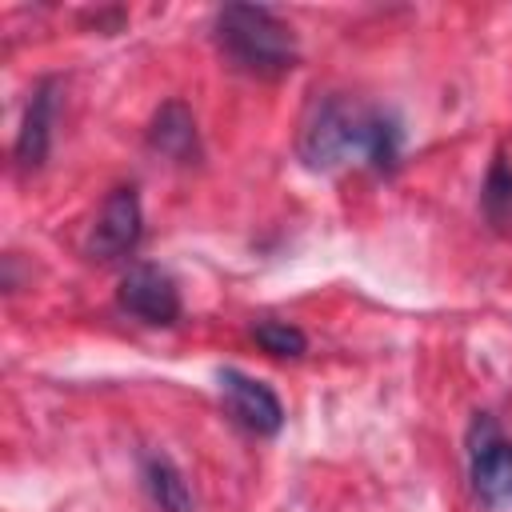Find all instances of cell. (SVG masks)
Listing matches in <instances>:
<instances>
[{
	"label": "cell",
	"mask_w": 512,
	"mask_h": 512,
	"mask_svg": "<svg viewBox=\"0 0 512 512\" xmlns=\"http://www.w3.org/2000/svg\"><path fill=\"white\" fill-rule=\"evenodd\" d=\"M252 336L272 356H304V348H308V336L296 324H284V320H264V324L252 328Z\"/></svg>",
	"instance_id": "11"
},
{
	"label": "cell",
	"mask_w": 512,
	"mask_h": 512,
	"mask_svg": "<svg viewBox=\"0 0 512 512\" xmlns=\"http://www.w3.org/2000/svg\"><path fill=\"white\" fill-rule=\"evenodd\" d=\"M216 44L232 68L260 76V80L284 76L300 60L296 32L276 12L256 8V4H228L216 16Z\"/></svg>",
	"instance_id": "2"
},
{
	"label": "cell",
	"mask_w": 512,
	"mask_h": 512,
	"mask_svg": "<svg viewBox=\"0 0 512 512\" xmlns=\"http://www.w3.org/2000/svg\"><path fill=\"white\" fill-rule=\"evenodd\" d=\"M140 476H144V492L152 496V504L160 512H196L192 484L184 480V472L168 456H144Z\"/></svg>",
	"instance_id": "9"
},
{
	"label": "cell",
	"mask_w": 512,
	"mask_h": 512,
	"mask_svg": "<svg viewBox=\"0 0 512 512\" xmlns=\"http://www.w3.org/2000/svg\"><path fill=\"white\" fill-rule=\"evenodd\" d=\"M116 300L124 312H132L144 324H176L180 316V288L156 264H132L120 280Z\"/></svg>",
	"instance_id": "5"
},
{
	"label": "cell",
	"mask_w": 512,
	"mask_h": 512,
	"mask_svg": "<svg viewBox=\"0 0 512 512\" xmlns=\"http://www.w3.org/2000/svg\"><path fill=\"white\" fill-rule=\"evenodd\" d=\"M480 208L488 216L492 228L512 232V160L496 156L488 176H484V192H480Z\"/></svg>",
	"instance_id": "10"
},
{
	"label": "cell",
	"mask_w": 512,
	"mask_h": 512,
	"mask_svg": "<svg viewBox=\"0 0 512 512\" xmlns=\"http://www.w3.org/2000/svg\"><path fill=\"white\" fill-rule=\"evenodd\" d=\"M140 232H144V212L136 188H112L84 236V252L92 260H120L140 244Z\"/></svg>",
	"instance_id": "4"
},
{
	"label": "cell",
	"mask_w": 512,
	"mask_h": 512,
	"mask_svg": "<svg viewBox=\"0 0 512 512\" xmlns=\"http://www.w3.org/2000/svg\"><path fill=\"white\" fill-rule=\"evenodd\" d=\"M468 480L488 508H512V440L484 412L468 424Z\"/></svg>",
	"instance_id": "3"
},
{
	"label": "cell",
	"mask_w": 512,
	"mask_h": 512,
	"mask_svg": "<svg viewBox=\"0 0 512 512\" xmlns=\"http://www.w3.org/2000/svg\"><path fill=\"white\" fill-rule=\"evenodd\" d=\"M400 144H404V132H400L396 116H388L380 108L352 104L344 96H324L308 112L296 152H300L304 168H312V172L340 168L352 156L376 172H392L400 160Z\"/></svg>",
	"instance_id": "1"
},
{
	"label": "cell",
	"mask_w": 512,
	"mask_h": 512,
	"mask_svg": "<svg viewBox=\"0 0 512 512\" xmlns=\"http://www.w3.org/2000/svg\"><path fill=\"white\" fill-rule=\"evenodd\" d=\"M220 392H224V404H228V412L236 416V424H244L248 432H256V436H276L280 432V424H284V404H280V396L264 384V380H256V376H248V372H240V368H220Z\"/></svg>",
	"instance_id": "6"
},
{
	"label": "cell",
	"mask_w": 512,
	"mask_h": 512,
	"mask_svg": "<svg viewBox=\"0 0 512 512\" xmlns=\"http://www.w3.org/2000/svg\"><path fill=\"white\" fill-rule=\"evenodd\" d=\"M148 144H152L160 156H168V160H180V164L196 160L200 140H196V116L188 112V104L168 100V104H164V108L152 116Z\"/></svg>",
	"instance_id": "7"
},
{
	"label": "cell",
	"mask_w": 512,
	"mask_h": 512,
	"mask_svg": "<svg viewBox=\"0 0 512 512\" xmlns=\"http://www.w3.org/2000/svg\"><path fill=\"white\" fill-rule=\"evenodd\" d=\"M52 112H56L52 84H40L32 92V100H28V112H24V124H20V136H16V160L24 168L44 164L48 140H52Z\"/></svg>",
	"instance_id": "8"
}]
</instances>
